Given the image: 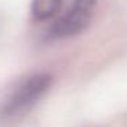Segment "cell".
Here are the masks:
<instances>
[{
	"instance_id": "obj_2",
	"label": "cell",
	"mask_w": 127,
	"mask_h": 127,
	"mask_svg": "<svg viewBox=\"0 0 127 127\" xmlns=\"http://www.w3.org/2000/svg\"><path fill=\"white\" fill-rule=\"evenodd\" d=\"M97 0H72L68 11L51 28V36L66 38L82 33L89 26L96 10Z\"/></svg>"
},
{
	"instance_id": "obj_3",
	"label": "cell",
	"mask_w": 127,
	"mask_h": 127,
	"mask_svg": "<svg viewBox=\"0 0 127 127\" xmlns=\"http://www.w3.org/2000/svg\"><path fill=\"white\" fill-rule=\"evenodd\" d=\"M62 0H32V15L37 21H47L60 10Z\"/></svg>"
},
{
	"instance_id": "obj_1",
	"label": "cell",
	"mask_w": 127,
	"mask_h": 127,
	"mask_svg": "<svg viewBox=\"0 0 127 127\" xmlns=\"http://www.w3.org/2000/svg\"><path fill=\"white\" fill-rule=\"evenodd\" d=\"M52 85L49 74H34L23 81L0 107V116L10 119L23 115L45 96Z\"/></svg>"
}]
</instances>
